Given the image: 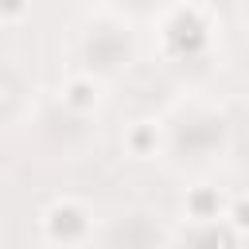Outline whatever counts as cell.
<instances>
[{
    "mask_svg": "<svg viewBox=\"0 0 249 249\" xmlns=\"http://www.w3.org/2000/svg\"><path fill=\"white\" fill-rule=\"evenodd\" d=\"M97 249H167L171 233L148 206H124L105 226H97Z\"/></svg>",
    "mask_w": 249,
    "mask_h": 249,
    "instance_id": "obj_3",
    "label": "cell"
},
{
    "mask_svg": "<svg viewBox=\"0 0 249 249\" xmlns=\"http://www.w3.org/2000/svg\"><path fill=\"white\" fill-rule=\"evenodd\" d=\"M124 148L132 160H152L160 148H167V128L163 121H132L124 128Z\"/></svg>",
    "mask_w": 249,
    "mask_h": 249,
    "instance_id": "obj_6",
    "label": "cell"
},
{
    "mask_svg": "<svg viewBox=\"0 0 249 249\" xmlns=\"http://www.w3.org/2000/svg\"><path fill=\"white\" fill-rule=\"evenodd\" d=\"M82 70L93 78H113L132 62V27L117 12H97L82 27Z\"/></svg>",
    "mask_w": 249,
    "mask_h": 249,
    "instance_id": "obj_1",
    "label": "cell"
},
{
    "mask_svg": "<svg viewBox=\"0 0 249 249\" xmlns=\"http://www.w3.org/2000/svg\"><path fill=\"white\" fill-rule=\"evenodd\" d=\"M226 226H230L233 233H245V230H249V198H245V195L226 206Z\"/></svg>",
    "mask_w": 249,
    "mask_h": 249,
    "instance_id": "obj_9",
    "label": "cell"
},
{
    "mask_svg": "<svg viewBox=\"0 0 249 249\" xmlns=\"http://www.w3.org/2000/svg\"><path fill=\"white\" fill-rule=\"evenodd\" d=\"M183 214H187V222H226L222 198H218L206 183H198V187L183 198Z\"/></svg>",
    "mask_w": 249,
    "mask_h": 249,
    "instance_id": "obj_8",
    "label": "cell"
},
{
    "mask_svg": "<svg viewBox=\"0 0 249 249\" xmlns=\"http://www.w3.org/2000/svg\"><path fill=\"white\" fill-rule=\"evenodd\" d=\"M167 249H230L226 222H187L183 237H171Z\"/></svg>",
    "mask_w": 249,
    "mask_h": 249,
    "instance_id": "obj_7",
    "label": "cell"
},
{
    "mask_svg": "<svg viewBox=\"0 0 249 249\" xmlns=\"http://www.w3.org/2000/svg\"><path fill=\"white\" fill-rule=\"evenodd\" d=\"M39 230L51 245H62V249H78V245H89L97 237V222H93V210L74 198V195H62L54 198L43 214H39Z\"/></svg>",
    "mask_w": 249,
    "mask_h": 249,
    "instance_id": "obj_5",
    "label": "cell"
},
{
    "mask_svg": "<svg viewBox=\"0 0 249 249\" xmlns=\"http://www.w3.org/2000/svg\"><path fill=\"white\" fill-rule=\"evenodd\" d=\"M214 43L210 16L195 4H175L160 23V47L167 58H202Z\"/></svg>",
    "mask_w": 249,
    "mask_h": 249,
    "instance_id": "obj_4",
    "label": "cell"
},
{
    "mask_svg": "<svg viewBox=\"0 0 249 249\" xmlns=\"http://www.w3.org/2000/svg\"><path fill=\"white\" fill-rule=\"evenodd\" d=\"M245 23H249V12H245Z\"/></svg>",
    "mask_w": 249,
    "mask_h": 249,
    "instance_id": "obj_11",
    "label": "cell"
},
{
    "mask_svg": "<svg viewBox=\"0 0 249 249\" xmlns=\"http://www.w3.org/2000/svg\"><path fill=\"white\" fill-rule=\"evenodd\" d=\"M31 12V0H0V19L4 23H16Z\"/></svg>",
    "mask_w": 249,
    "mask_h": 249,
    "instance_id": "obj_10",
    "label": "cell"
},
{
    "mask_svg": "<svg viewBox=\"0 0 249 249\" xmlns=\"http://www.w3.org/2000/svg\"><path fill=\"white\" fill-rule=\"evenodd\" d=\"M163 128H167V152H183V156H191V160H206V156H210V148L202 144V136H206L214 148H222V144L230 140V121H226V113L214 109V105H206V101L179 105V109L163 121Z\"/></svg>",
    "mask_w": 249,
    "mask_h": 249,
    "instance_id": "obj_2",
    "label": "cell"
}]
</instances>
